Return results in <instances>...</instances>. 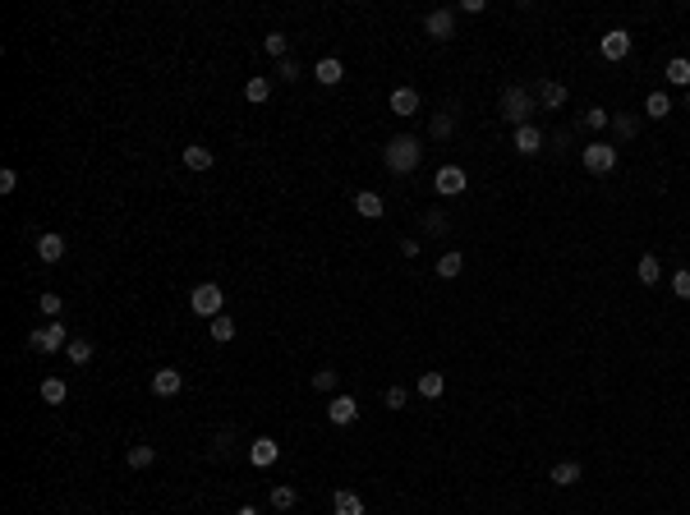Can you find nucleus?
Instances as JSON below:
<instances>
[{
  "label": "nucleus",
  "instance_id": "nucleus-40",
  "mask_svg": "<svg viewBox=\"0 0 690 515\" xmlns=\"http://www.w3.org/2000/svg\"><path fill=\"white\" fill-rule=\"evenodd\" d=\"M276 74H281L286 83H295V79H299V65H295V60L286 55V60H276Z\"/></svg>",
  "mask_w": 690,
  "mask_h": 515
},
{
  "label": "nucleus",
  "instance_id": "nucleus-23",
  "mask_svg": "<svg viewBox=\"0 0 690 515\" xmlns=\"http://www.w3.org/2000/svg\"><path fill=\"white\" fill-rule=\"evenodd\" d=\"M65 396H70L65 377H46V382H42V401L46 405H65Z\"/></svg>",
  "mask_w": 690,
  "mask_h": 515
},
{
  "label": "nucleus",
  "instance_id": "nucleus-46",
  "mask_svg": "<svg viewBox=\"0 0 690 515\" xmlns=\"http://www.w3.org/2000/svg\"><path fill=\"white\" fill-rule=\"evenodd\" d=\"M686 111H690V87H686Z\"/></svg>",
  "mask_w": 690,
  "mask_h": 515
},
{
  "label": "nucleus",
  "instance_id": "nucleus-25",
  "mask_svg": "<svg viewBox=\"0 0 690 515\" xmlns=\"http://www.w3.org/2000/svg\"><path fill=\"white\" fill-rule=\"evenodd\" d=\"M124 460H129V470H148V465L157 460V451H152L148 442H139V446H129V455H124Z\"/></svg>",
  "mask_w": 690,
  "mask_h": 515
},
{
  "label": "nucleus",
  "instance_id": "nucleus-19",
  "mask_svg": "<svg viewBox=\"0 0 690 515\" xmlns=\"http://www.w3.org/2000/svg\"><path fill=\"white\" fill-rule=\"evenodd\" d=\"M645 115H654V120H663V115H672V97L658 87V92H649L645 97Z\"/></svg>",
  "mask_w": 690,
  "mask_h": 515
},
{
  "label": "nucleus",
  "instance_id": "nucleus-1",
  "mask_svg": "<svg viewBox=\"0 0 690 515\" xmlns=\"http://www.w3.org/2000/svg\"><path fill=\"white\" fill-rule=\"evenodd\" d=\"M382 161H387V170H396V175H410L414 166L424 161V148H419V139H410V134H401V139H392L382 148Z\"/></svg>",
  "mask_w": 690,
  "mask_h": 515
},
{
  "label": "nucleus",
  "instance_id": "nucleus-26",
  "mask_svg": "<svg viewBox=\"0 0 690 515\" xmlns=\"http://www.w3.org/2000/svg\"><path fill=\"white\" fill-rule=\"evenodd\" d=\"M667 83H676V87H690V60H686V55H676V60H667Z\"/></svg>",
  "mask_w": 690,
  "mask_h": 515
},
{
  "label": "nucleus",
  "instance_id": "nucleus-38",
  "mask_svg": "<svg viewBox=\"0 0 690 515\" xmlns=\"http://www.w3.org/2000/svg\"><path fill=\"white\" fill-rule=\"evenodd\" d=\"M585 124H589V129H608V124H612V115L603 111V106H594V111H585Z\"/></svg>",
  "mask_w": 690,
  "mask_h": 515
},
{
  "label": "nucleus",
  "instance_id": "nucleus-41",
  "mask_svg": "<svg viewBox=\"0 0 690 515\" xmlns=\"http://www.w3.org/2000/svg\"><path fill=\"white\" fill-rule=\"evenodd\" d=\"M60 308H65L60 295H42V313H46V318H60Z\"/></svg>",
  "mask_w": 690,
  "mask_h": 515
},
{
  "label": "nucleus",
  "instance_id": "nucleus-2",
  "mask_svg": "<svg viewBox=\"0 0 690 515\" xmlns=\"http://www.w3.org/2000/svg\"><path fill=\"white\" fill-rule=\"evenodd\" d=\"M534 102H539V97H534L529 87H516V83H511L507 92H502V120H507L511 129H520V124H529V115H534Z\"/></svg>",
  "mask_w": 690,
  "mask_h": 515
},
{
  "label": "nucleus",
  "instance_id": "nucleus-7",
  "mask_svg": "<svg viewBox=\"0 0 690 515\" xmlns=\"http://www.w3.org/2000/svg\"><path fill=\"white\" fill-rule=\"evenodd\" d=\"M598 51H603V60H626L630 55V33L626 28H612V33H603Z\"/></svg>",
  "mask_w": 690,
  "mask_h": 515
},
{
  "label": "nucleus",
  "instance_id": "nucleus-17",
  "mask_svg": "<svg viewBox=\"0 0 690 515\" xmlns=\"http://www.w3.org/2000/svg\"><path fill=\"white\" fill-rule=\"evenodd\" d=\"M534 97H539L543 106H561V102H566V83H557V79H543L539 87H534Z\"/></svg>",
  "mask_w": 690,
  "mask_h": 515
},
{
  "label": "nucleus",
  "instance_id": "nucleus-3",
  "mask_svg": "<svg viewBox=\"0 0 690 515\" xmlns=\"http://www.w3.org/2000/svg\"><path fill=\"white\" fill-rule=\"evenodd\" d=\"M221 304H226V295H221V286H212V281H203V286L189 290V308L198 318H221Z\"/></svg>",
  "mask_w": 690,
  "mask_h": 515
},
{
  "label": "nucleus",
  "instance_id": "nucleus-4",
  "mask_svg": "<svg viewBox=\"0 0 690 515\" xmlns=\"http://www.w3.org/2000/svg\"><path fill=\"white\" fill-rule=\"evenodd\" d=\"M580 161H585V170L608 175V170H617V148H612V143H589V148L580 152Z\"/></svg>",
  "mask_w": 690,
  "mask_h": 515
},
{
  "label": "nucleus",
  "instance_id": "nucleus-12",
  "mask_svg": "<svg viewBox=\"0 0 690 515\" xmlns=\"http://www.w3.org/2000/svg\"><path fill=\"white\" fill-rule=\"evenodd\" d=\"M276 455H281V446L271 442V437H254V442H249V460H254L258 470H267V465H276Z\"/></svg>",
  "mask_w": 690,
  "mask_h": 515
},
{
  "label": "nucleus",
  "instance_id": "nucleus-29",
  "mask_svg": "<svg viewBox=\"0 0 690 515\" xmlns=\"http://www.w3.org/2000/svg\"><path fill=\"white\" fill-rule=\"evenodd\" d=\"M65 354H70V364H87V359H92V341H87V336H74V341L65 345Z\"/></svg>",
  "mask_w": 690,
  "mask_h": 515
},
{
  "label": "nucleus",
  "instance_id": "nucleus-27",
  "mask_svg": "<svg viewBox=\"0 0 690 515\" xmlns=\"http://www.w3.org/2000/svg\"><path fill=\"white\" fill-rule=\"evenodd\" d=\"M635 276L645 281V286H654V281L663 276V262H658L654 254H645V258H640V267H635Z\"/></svg>",
  "mask_w": 690,
  "mask_h": 515
},
{
  "label": "nucleus",
  "instance_id": "nucleus-31",
  "mask_svg": "<svg viewBox=\"0 0 690 515\" xmlns=\"http://www.w3.org/2000/svg\"><path fill=\"white\" fill-rule=\"evenodd\" d=\"M424 230H428V235H446V230H451V217H446V212H428V217H424Z\"/></svg>",
  "mask_w": 690,
  "mask_h": 515
},
{
  "label": "nucleus",
  "instance_id": "nucleus-6",
  "mask_svg": "<svg viewBox=\"0 0 690 515\" xmlns=\"http://www.w3.org/2000/svg\"><path fill=\"white\" fill-rule=\"evenodd\" d=\"M424 33H428L433 42H451L455 37V14L451 9H433V14L424 18Z\"/></svg>",
  "mask_w": 690,
  "mask_h": 515
},
{
  "label": "nucleus",
  "instance_id": "nucleus-30",
  "mask_svg": "<svg viewBox=\"0 0 690 515\" xmlns=\"http://www.w3.org/2000/svg\"><path fill=\"white\" fill-rule=\"evenodd\" d=\"M271 506H276V511H295L299 506V492L281 483V488H271Z\"/></svg>",
  "mask_w": 690,
  "mask_h": 515
},
{
  "label": "nucleus",
  "instance_id": "nucleus-28",
  "mask_svg": "<svg viewBox=\"0 0 690 515\" xmlns=\"http://www.w3.org/2000/svg\"><path fill=\"white\" fill-rule=\"evenodd\" d=\"M212 341H217V345L235 341V318H226V313H221V318H212Z\"/></svg>",
  "mask_w": 690,
  "mask_h": 515
},
{
  "label": "nucleus",
  "instance_id": "nucleus-42",
  "mask_svg": "<svg viewBox=\"0 0 690 515\" xmlns=\"http://www.w3.org/2000/svg\"><path fill=\"white\" fill-rule=\"evenodd\" d=\"M14 189H18V170L5 166V170H0V193H14Z\"/></svg>",
  "mask_w": 690,
  "mask_h": 515
},
{
  "label": "nucleus",
  "instance_id": "nucleus-22",
  "mask_svg": "<svg viewBox=\"0 0 690 515\" xmlns=\"http://www.w3.org/2000/svg\"><path fill=\"white\" fill-rule=\"evenodd\" d=\"M355 212L368 217V221H377L382 217V198H377V193H355Z\"/></svg>",
  "mask_w": 690,
  "mask_h": 515
},
{
  "label": "nucleus",
  "instance_id": "nucleus-39",
  "mask_svg": "<svg viewBox=\"0 0 690 515\" xmlns=\"http://www.w3.org/2000/svg\"><path fill=\"white\" fill-rule=\"evenodd\" d=\"M672 295H676V299H690V271H686V267L672 276Z\"/></svg>",
  "mask_w": 690,
  "mask_h": 515
},
{
  "label": "nucleus",
  "instance_id": "nucleus-21",
  "mask_svg": "<svg viewBox=\"0 0 690 515\" xmlns=\"http://www.w3.org/2000/svg\"><path fill=\"white\" fill-rule=\"evenodd\" d=\"M460 271H465V254H442L437 258V276L442 281H455Z\"/></svg>",
  "mask_w": 690,
  "mask_h": 515
},
{
  "label": "nucleus",
  "instance_id": "nucleus-37",
  "mask_svg": "<svg viewBox=\"0 0 690 515\" xmlns=\"http://www.w3.org/2000/svg\"><path fill=\"white\" fill-rule=\"evenodd\" d=\"M313 391H336V373H332V368H318V373H313Z\"/></svg>",
  "mask_w": 690,
  "mask_h": 515
},
{
  "label": "nucleus",
  "instance_id": "nucleus-8",
  "mask_svg": "<svg viewBox=\"0 0 690 515\" xmlns=\"http://www.w3.org/2000/svg\"><path fill=\"white\" fill-rule=\"evenodd\" d=\"M437 193H442V198H455V193H465V184H470V175H465L460 166H442L437 170Z\"/></svg>",
  "mask_w": 690,
  "mask_h": 515
},
{
  "label": "nucleus",
  "instance_id": "nucleus-9",
  "mask_svg": "<svg viewBox=\"0 0 690 515\" xmlns=\"http://www.w3.org/2000/svg\"><path fill=\"white\" fill-rule=\"evenodd\" d=\"M511 148H516L520 157H534V152L543 148V129L539 124H520V129L511 134Z\"/></svg>",
  "mask_w": 690,
  "mask_h": 515
},
{
  "label": "nucleus",
  "instance_id": "nucleus-15",
  "mask_svg": "<svg viewBox=\"0 0 690 515\" xmlns=\"http://www.w3.org/2000/svg\"><path fill=\"white\" fill-rule=\"evenodd\" d=\"M332 515H368L364 511V497H359V492H350V488H341L332 497Z\"/></svg>",
  "mask_w": 690,
  "mask_h": 515
},
{
  "label": "nucleus",
  "instance_id": "nucleus-13",
  "mask_svg": "<svg viewBox=\"0 0 690 515\" xmlns=\"http://www.w3.org/2000/svg\"><path fill=\"white\" fill-rule=\"evenodd\" d=\"M313 79L323 83V87H336V83L345 79V65L336 60V55H327V60H318V65H313Z\"/></svg>",
  "mask_w": 690,
  "mask_h": 515
},
{
  "label": "nucleus",
  "instance_id": "nucleus-32",
  "mask_svg": "<svg viewBox=\"0 0 690 515\" xmlns=\"http://www.w3.org/2000/svg\"><path fill=\"white\" fill-rule=\"evenodd\" d=\"M262 51L276 55V60H286V33H267L262 37Z\"/></svg>",
  "mask_w": 690,
  "mask_h": 515
},
{
  "label": "nucleus",
  "instance_id": "nucleus-20",
  "mask_svg": "<svg viewBox=\"0 0 690 515\" xmlns=\"http://www.w3.org/2000/svg\"><path fill=\"white\" fill-rule=\"evenodd\" d=\"M557 488H571V483H580V465L576 460H561V465H552V474H548Z\"/></svg>",
  "mask_w": 690,
  "mask_h": 515
},
{
  "label": "nucleus",
  "instance_id": "nucleus-35",
  "mask_svg": "<svg viewBox=\"0 0 690 515\" xmlns=\"http://www.w3.org/2000/svg\"><path fill=\"white\" fill-rule=\"evenodd\" d=\"M405 401H410V396H405V386H387V391H382V405H387V410H401Z\"/></svg>",
  "mask_w": 690,
  "mask_h": 515
},
{
  "label": "nucleus",
  "instance_id": "nucleus-18",
  "mask_svg": "<svg viewBox=\"0 0 690 515\" xmlns=\"http://www.w3.org/2000/svg\"><path fill=\"white\" fill-rule=\"evenodd\" d=\"M212 148H203V143H189V148H184V166L189 170H212Z\"/></svg>",
  "mask_w": 690,
  "mask_h": 515
},
{
  "label": "nucleus",
  "instance_id": "nucleus-44",
  "mask_svg": "<svg viewBox=\"0 0 690 515\" xmlns=\"http://www.w3.org/2000/svg\"><path fill=\"white\" fill-rule=\"evenodd\" d=\"M401 254L405 258H419V239H401Z\"/></svg>",
  "mask_w": 690,
  "mask_h": 515
},
{
  "label": "nucleus",
  "instance_id": "nucleus-24",
  "mask_svg": "<svg viewBox=\"0 0 690 515\" xmlns=\"http://www.w3.org/2000/svg\"><path fill=\"white\" fill-rule=\"evenodd\" d=\"M442 391H446V377L442 373H424L419 377V396H424V401H437Z\"/></svg>",
  "mask_w": 690,
  "mask_h": 515
},
{
  "label": "nucleus",
  "instance_id": "nucleus-43",
  "mask_svg": "<svg viewBox=\"0 0 690 515\" xmlns=\"http://www.w3.org/2000/svg\"><path fill=\"white\" fill-rule=\"evenodd\" d=\"M460 14H483V0H460Z\"/></svg>",
  "mask_w": 690,
  "mask_h": 515
},
{
  "label": "nucleus",
  "instance_id": "nucleus-5",
  "mask_svg": "<svg viewBox=\"0 0 690 515\" xmlns=\"http://www.w3.org/2000/svg\"><path fill=\"white\" fill-rule=\"evenodd\" d=\"M28 345L37 349V354H55V349H65L70 341H65V322H46L42 332H28Z\"/></svg>",
  "mask_w": 690,
  "mask_h": 515
},
{
  "label": "nucleus",
  "instance_id": "nucleus-34",
  "mask_svg": "<svg viewBox=\"0 0 690 515\" xmlns=\"http://www.w3.org/2000/svg\"><path fill=\"white\" fill-rule=\"evenodd\" d=\"M612 129H617V139H635V115H612Z\"/></svg>",
  "mask_w": 690,
  "mask_h": 515
},
{
  "label": "nucleus",
  "instance_id": "nucleus-36",
  "mask_svg": "<svg viewBox=\"0 0 690 515\" xmlns=\"http://www.w3.org/2000/svg\"><path fill=\"white\" fill-rule=\"evenodd\" d=\"M451 129H455V120H451V115H433V139H451Z\"/></svg>",
  "mask_w": 690,
  "mask_h": 515
},
{
  "label": "nucleus",
  "instance_id": "nucleus-10",
  "mask_svg": "<svg viewBox=\"0 0 690 515\" xmlns=\"http://www.w3.org/2000/svg\"><path fill=\"white\" fill-rule=\"evenodd\" d=\"M355 414H359V401H355V396H332V401H327V419H332L336 428L355 423Z\"/></svg>",
  "mask_w": 690,
  "mask_h": 515
},
{
  "label": "nucleus",
  "instance_id": "nucleus-45",
  "mask_svg": "<svg viewBox=\"0 0 690 515\" xmlns=\"http://www.w3.org/2000/svg\"><path fill=\"white\" fill-rule=\"evenodd\" d=\"M235 515H258V511H254V506H239V511H235Z\"/></svg>",
  "mask_w": 690,
  "mask_h": 515
},
{
  "label": "nucleus",
  "instance_id": "nucleus-14",
  "mask_svg": "<svg viewBox=\"0 0 690 515\" xmlns=\"http://www.w3.org/2000/svg\"><path fill=\"white\" fill-rule=\"evenodd\" d=\"M387 106H392L396 115H414V111H419V92H414V87H392Z\"/></svg>",
  "mask_w": 690,
  "mask_h": 515
},
{
  "label": "nucleus",
  "instance_id": "nucleus-11",
  "mask_svg": "<svg viewBox=\"0 0 690 515\" xmlns=\"http://www.w3.org/2000/svg\"><path fill=\"white\" fill-rule=\"evenodd\" d=\"M180 386H184L180 368H157V373H152V391H157L161 401H171V396H180Z\"/></svg>",
  "mask_w": 690,
  "mask_h": 515
},
{
  "label": "nucleus",
  "instance_id": "nucleus-33",
  "mask_svg": "<svg viewBox=\"0 0 690 515\" xmlns=\"http://www.w3.org/2000/svg\"><path fill=\"white\" fill-rule=\"evenodd\" d=\"M244 97H249V102H267V97H271V83L267 79H249L244 83Z\"/></svg>",
  "mask_w": 690,
  "mask_h": 515
},
{
  "label": "nucleus",
  "instance_id": "nucleus-16",
  "mask_svg": "<svg viewBox=\"0 0 690 515\" xmlns=\"http://www.w3.org/2000/svg\"><path fill=\"white\" fill-rule=\"evenodd\" d=\"M37 258H42V262H60V258H65V235L46 230V235L37 239Z\"/></svg>",
  "mask_w": 690,
  "mask_h": 515
}]
</instances>
